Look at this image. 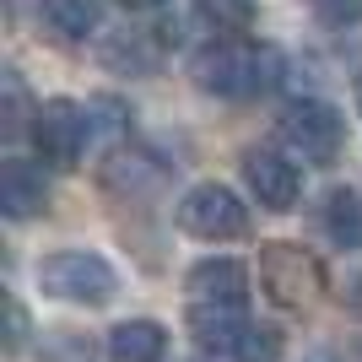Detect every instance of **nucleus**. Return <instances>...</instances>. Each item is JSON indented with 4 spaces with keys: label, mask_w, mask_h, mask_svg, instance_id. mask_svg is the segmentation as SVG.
Masks as SVG:
<instances>
[{
    "label": "nucleus",
    "mask_w": 362,
    "mask_h": 362,
    "mask_svg": "<svg viewBox=\"0 0 362 362\" xmlns=\"http://www.w3.org/2000/svg\"><path fill=\"white\" fill-rule=\"evenodd\" d=\"M200 92H211L222 103H249V98H265L281 81V49L271 44H243V38H216L189 60Z\"/></svg>",
    "instance_id": "1"
},
{
    "label": "nucleus",
    "mask_w": 362,
    "mask_h": 362,
    "mask_svg": "<svg viewBox=\"0 0 362 362\" xmlns=\"http://www.w3.org/2000/svg\"><path fill=\"white\" fill-rule=\"evenodd\" d=\"M38 287L60 303H76V308H103L119 292V276L92 249H54L38 259Z\"/></svg>",
    "instance_id": "2"
},
{
    "label": "nucleus",
    "mask_w": 362,
    "mask_h": 362,
    "mask_svg": "<svg viewBox=\"0 0 362 362\" xmlns=\"http://www.w3.org/2000/svg\"><path fill=\"white\" fill-rule=\"evenodd\" d=\"M259 287L271 292V303H281L287 314H308L325 298V265L303 243H265L259 249Z\"/></svg>",
    "instance_id": "3"
},
{
    "label": "nucleus",
    "mask_w": 362,
    "mask_h": 362,
    "mask_svg": "<svg viewBox=\"0 0 362 362\" xmlns=\"http://www.w3.org/2000/svg\"><path fill=\"white\" fill-rule=\"evenodd\" d=\"M276 136L287 141L292 151H303V163L330 168L335 157H341V146H346V119H341V108L325 103V98H298V103L281 108Z\"/></svg>",
    "instance_id": "4"
},
{
    "label": "nucleus",
    "mask_w": 362,
    "mask_h": 362,
    "mask_svg": "<svg viewBox=\"0 0 362 362\" xmlns=\"http://www.w3.org/2000/svg\"><path fill=\"white\" fill-rule=\"evenodd\" d=\"M173 216H179V233H189L200 243H233V238L249 233V206L227 184H195V189H184Z\"/></svg>",
    "instance_id": "5"
},
{
    "label": "nucleus",
    "mask_w": 362,
    "mask_h": 362,
    "mask_svg": "<svg viewBox=\"0 0 362 362\" xmlns=\"http://www.w3.org/2000/svg\"><path fill=\"white\" fill-rule=\"evenodd\" d=\"M33 146L44 151L49 168H76L92 151L87 103H76V98H49V103H38V114H33Z\"/></svg>",
    "instance_id": "6"
},
{
    "label": "nucleus",
    "mask_w": 362,
    "mask_h": 362,
    "mask_svg": "<svg viewBox=\"0 0 362 362\" xmlns=\"http://www.w3.org/2000/svg\"><path fill=\"white\" fill-rule=\"evenodd\" d=\"M243 184L255 189V200L265 206V211H292L303 195V173L298 163H292L287 151H276V146H249L243 151Z\"/></svg>",
    "instance_id": "7"
},
{
    "label": "nucleus",
    "mask_w": 362,
    "mask_h": 362,
    "mask_svg": "<svg viewBox=\"0 0 362 362\" xmlns=\"http://www.w3.org/2000/svg\"><path fill=\"white\" fill-rule=\"evenodd\" d=\"M189 308H249V265L243 259H200L184 276Z\"/></svg>",
    "instance_id": "8"
},
{
    "label": "nucleus",
    "mask_w": 362,
    "mask_h": 362,
    "mask_svg": "<svg viewBox=\"0 0 362 362\" xmlns=\"http://www.w3.org/2000/svg\"><path fill=\"white\" fill-rule=\"evenodd\" d=\"M0 211L11 216V222H33V216L49 211V179L38 163H0Z\"/></svg>",
    "instance_id": "9"
},
{
    "label": "nucleus",
    "mask_w": 362,
    "mask_h": 362,
    "mask_svg": "<svg viewBox=\"0 0 362 362\" xmlns=\"http://www.w3.org/2000/svg\"><path fill=\"white\" fill-rule=\"evenodd\" d=\"M168 357V330L157 319H124L108 335V362H163Z\"/></svg>",
    "instance_id": "10"
},
{
    "label": "nucleus",
    "mask_w": 362,
    "mask_h": 362,
    "mask_svg": "<svg viewBox=\"0 0 362 362\" xmlns=\"http://www.w3.org/2000/svg\"><path fill=\"white\" fill-rule=\"evenodd\" d=\"M38 16H44V28L65 44H87L103 11H98V0H38Z\"/></svg>",
    "instance_id": "11"
},
{
    "label": "nucleus",
    "mask_w": 362,
    "mask_h": 362,
    "mask_svg": "<svg viewBox=\"0 0 362 362\" xmlns=\"http://www.w3.org/2000/svg\"><path fill=\"white\" fill-rule=\"evenodd\" d=\"M319 222H325L330 243H341V249H362V189H351V184L330 189L325 206H319Z\"/></svg>",
    "instance_id": "12"
},
{
    "label": "nucleus",
    "mask_w": 362,
    "mask_h": 362,
    "mask_svg": "<svg viewBox=\"0 0 362 362\" xmlns=\"http://www.w3.org/2000/svg\"><path fill=\"white\" fill-rule=\"evenodd\" d=\"M103 184L108 189H124V184H130V189H141V195H157V189L168 184V168L157 163V157H146V151L124 146L119 157L103 168Z\"/></svg>",
    "instance_id": "13"
},
{
    "label": "nucleus",
    "mask_w": 362,
    "mask_h": 362,
    "mask_svg": "<svg viewBox=\"0 0 362 362\" xmlns=\"http://www.w3.org/2000/svg\"><path fill=\"white\" fill-rule=\"evenodd\" d=\"M157 54H163V49L151 44L146 33H119V38L103 44V65L119 71V76H151L157 71Z\"/></svg>",
    "instance_id": "14"
},
{
    "label": "nucleus",
    "mask_w": 362,
    "mask_h": 362,
    "mask_svg": "<svg viewBox=\"0 0 362 362\" xmlns=\"http://www.w3.org/2000/svg\"><path fill=\"white\" fill-rule=\"evenodd\" d=\"M87 136H92V151L119 146L130 136V108L114 103V98H87Z\"/></svg>",
    "instance_id": "15"
},
{
    "label": "nucleus",
    "mask_w": 362,
    "mask_h": 362,
    "mask_svg": "<svg viewBox=\"0 0 362 362\" xmlns=\"http://www.w3.org/2000/svg\"><path fill=\"white\" fill-rule=\"evenodd\" d=\"M281 330L276 325H259V319H249V330L238 335V346H233V357L227 362H281Z\"/></svg>",
    "instance_id": "16"
},
{
    "label": "nucleus",
    "mask_w": 362,
    "mask_h": 362,
    "mask_svg": "<svg viewBox=\"0 0 362 362\" xmlns=\"http://www.w3.org/2000/svg\"><path fill=\"white\" fill-rule=\"evenodd\" d=\"M200 11H206V22H222V28H233V33H243L249 28V16H255V6L249 0H200Z\"/></svg>",
    "instance_id": "17"
},
{
    "label": "nucleus",
    "mask_w": 362,
    "mask_h": 362,
    "mask_svg": "<svg viewBox=\"0 0 362 362\" xmlns=\"http://www.w3.org/2000/svg\"><path fill=\"white\" fill-rule=\"evenodd\" d=\"M308 6L325 28H357L362 22V0H308Z\"/></svg>",
    "instance_id": "18"
},
{
    "label": "nucleus",
    "mask_w": 362,
    "mask_h": 362,
    "mask_svg": "<svg viewBox=\"0 0 362 362\" xmlns=\"http://www.w3.org/2000/svg\"><path fill=\"white\" fill-rule=\"evenodd\" d=\"M22 76L16 71H6V119H11V130H16V119H22Z\"/></svg>",
    "instance_id": "19"
},
{
    "label": "nucleus",
    "mask_w": 362,
    "mask_h": 362,
    "mask_svg": "<svg viewBox=\"0 0 362 362\" xmlns=\"http://www.w3.org/2000/svg\"><path fill=\"white\" fill-rule=\"evenodd\" d=\"M346 303H351V314H362V271L351 276V287H346Z\"/></svg>",
    "instance_id": "20"
},
{
    "label": "nucleus",
    "mask_w": 362,
    "mask_h": 362,
    "mask_svg": "<svg viewBox=\"0 0 362 362\" xmlns=\"http://www.w3.org/2000/svg\"><path fill=\"white\" fill-rule=\"evenodd\" d=\"M124 11H157V6H163V0H119Z\"/></svg>",
    "instance_id": "21"
},
{
    "label": "nucleus",
    "mask_w": 362,
    "mask_h": 362,
    "mask_svg": "<svg viewBox=\"0 0 362 362\" xmlns=\"http://www.w3.org/2000/svg\"><path fill=\"white\" fill-rule=\"evenodd\" d=\"M357 108H362V76H357Z\"/></svg>",
    "instance_id": "22"
},
{
    "label": "nucleus",
    "mask_w": 362,
    "mask_h": 362,
    "mask_svg": "<svg viewBox=\"0 0 362 362\" xmlns=\"http://www.w3.org/2000/svg\"><path fill=\"white\" fill-rule=\"evenodd\" d=\"M314 362H330V357H314Z\"/></svg>",
    "instance_id": "23"
}]
</instances>
